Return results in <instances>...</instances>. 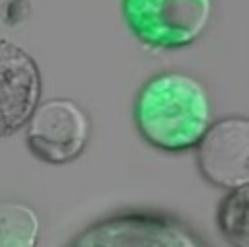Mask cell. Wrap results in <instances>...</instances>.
Wrapping results in <instances>:
<instances>
[{
  "label": "cell",
  "instance_id": "6da1fadb",
  "mask_svg": "<svg viewBox=\"0 0 249 247\" xmlns=\"http://www.w3.org/2000/svg\"><path fill=\"white\" fill-rule=\"evenodd\" d=\"M132 121L146 144L167 154L193 150L212 123L204 82L183 70L150 76L138 89Z\"/></svg>",
  "mask_w": 249,
  "mask_h": 247
},
{
  "label": "cell",
  "instance_id": "7a4b0ae2",
  "mask_svg": "<svg viewBox=\"0 0 249 247\" xmlns=\"http://www.w3.org/2000/svg\"><path fill=\"white\" fill-rule=\"evenodd\" d=\"M64 247H214L187 220L146 208L119 210L82 228Z\"/></svg>",
  "mask_w": 249,
  "mask_h": 247
},
{
  "label": "cell",
  "instance_id": "3957f363",
  "mask_svg": "<svg viewBox=\"0 0 249 247\" xmlns=\"http://www.w3.org/2000/svg\"><path fill=\"white\" fill-rule=\"evenodd\" d=\"M216 0H121L128 31L146 47L175 51L195 45L210 27Z\"/></svg>",
  "mask_w": 249,
  "mask_h": 247
},
{
  "label": "cell",
  "instance_id": "277c9868",
  "mask_svg": "<svg viewBox=\"0 0 249 247\" xmlns=\"http://www.w3.org/2000/svg\"><path fill=\"white\" fill-rule=\"evenodd\" d=\"M23 128L27 150L49 165H66L78 159L91 136L88 111L68 97L39 101Z\"/></svg>",
  "mask_w": 249,
  "mask_h": 247
},
{
  "label": "cell",
  "instance_id": "5b68a950",
  "mask_svg": "<svg viewBox=\"0 0 249 247\" xmlns=\"http://www.w3.org/2000/svg\"><path fill=\"white\" fill-rule=\"evenodd\" d=\"M198 173L214 187H249V119L231 115L212 121L193 148Z\"/></svg>",
  "mask_w": 249,
  "mask_h": 247
},
{
  "label": "cell",
  "instance_id": "8992f818",
  "mask_svg": "<svg viewBox=\"0 0 249 247\" xmlns=\"http://www.w3.org/2000/svg\"><path fill=\"white\" fill-rule=\"evenodd\" d=\"M43 82L35 58L0 37V140L19 132L41 101Z\"/></svg>",
  "mask_w": 249,
  "mask_h": 247
},
{
  "label": "cell",
  "instance_id": "52a82bcc",
  "mask_svg": "<svg viewBox=\"0 0 249 247\" xmlns=\"http://www.w3.org/2000/svg\"><path fill=\"white\" fill-rule=\"evenodd\" d=\"M41 220L35 208L19 200L0 202V247H37Z\"/></svg>",
  "mask_w": 249,
  "mask_h": 247
},
{
  "label": "cell",
  "instance_id": "ba28073f",
  "mask_svg": "<svg viewBox=\"0 0 249 247\" xmlns=\"http://www.w3.org/2000/svg\"><path fill=\"white\" fill-rule=\"evenodd\" d=\"M249 187L228 191L216 208L220 235L231 247H249Z\"/></svg>",
  "mask_w": 249,
  "mask_h": 247
}]
</instances>
